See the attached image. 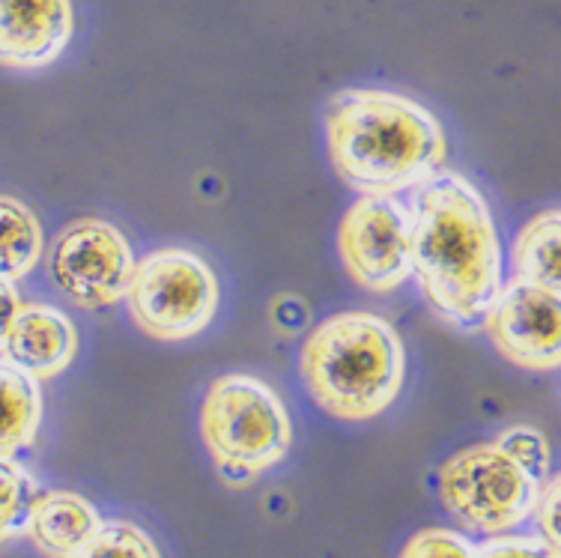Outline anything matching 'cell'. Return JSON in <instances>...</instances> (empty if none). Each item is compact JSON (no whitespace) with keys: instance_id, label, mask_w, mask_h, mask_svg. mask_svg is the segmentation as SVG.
<instances>
[{"instance_id":"6da1fadb","label":"cell","mask_w":561,"mask_h":558,"mask_svg":"<svg viewBox=\"0 0 561 558\" xmlns=\"http://www.w3.org/2000/svg\"><path fill=\"white\" fill-rule=\"evenodd\" d=\"M407 209L419 291L439 320L472 332L502 287V246L484 197L460 173L439 171Z\"/></svg>"},{"instance_id":"7a4b0ae2","label":"cell","mask_w":561,"mask_h":558,"mask_svg":"<svg viewBox=\"0 0 561 558\" xmlns=\"http://www.w3.org/2000/svg\"><path fill=\"white\" fill-rule=\"evenodd\" d=\"M325 147L337 180L362 197H398L443 171L439 119L389 90H346L325 111Z\"/></svg>"},{"instance_id":"3957f363","label":"cell","mask_w":561,"mask_h":558,"mask_svg":"<svg viewBox=\"0 0 561 558\" xmlns=\"http://www.w3.org/2000/svg\"><path fill=\"white\" fill-rule=\"evenodd\" d=\"M299 374L323 412L341 421H367L398 400L407 353L389 320L344 311L313 326L305 338Z\"/></svg>"},{"instance_id":"277c9868","label":"cell","mask_w":561,"mask_h":558,"mask_svg":"<svg viewBox=\"0 0 561 558\" xmlns=\"http://www.w3.org/2000/svg\"><path fill=\"white\" fill-rule=\"evenodd\" d=\"M201 436L227 481H251L287 457L293 424L280 398L263 379L230 374L206 391L201 403Z\"/></svg>"},{"instance_id":"5b68a950","label":"cell","mask_w":561,"mask_h":558,"mask_svg":"<svg viewBox=\"0 0 561 558\" xmlns=\"http://www.w3.org/2000/svg\"><path fill=\"white\" fill-rule=\"evenodd\" d=\"M123 301L144 334L156 341H188L216 317L218 278L188 248H156L135 260Z\"/></svg>"},{"instance_id":"8992f818","label":"cell","mask_w":561,"mask_h":558,"mask_svg":"<svg viewBox=\"0 0 561 558\" xmlns=\"http://www.w3.org/2000/svg\"><path fill=\"white\" fill-rule=\"evenodd\" d=\"M543 481L531 478L496 442L469 445L443 463L439 499L445 511L476 535H502L526 523Z\"/></svg>"},{"instance_id":"52a82bcc","label":"cell","mask_w":561,"mask_h":558,"mask_svg":"<svg viewBox=\"0 0 561 558\" xmlns=\"http://www.w3.org/2000/svg\"><path fill=\"white\" fill-rule=\"evenodd\" d=\"M135 254L129 239L102 218H78L48 248V278L66 299L99 311L126 296Z\"/></svg>"},{"instance_id":"ba28073f","label":"cell","mask_w":561,"mask_h":558,"mask_svg":"<svg viewBox=\"0 0 561 558\" xmlns=\"http://www.w3.org/2000/svg\"><path fill=\"white\" fill-rule=\"evenodd\" d=\"M346 275L370 293L398 291L412 275L410 209L394 197H362L337 227Z\"/></svg>"},{"instance_id":"9c48e42d","label":"cell","mask_w":561,"mask_h":558,"mask_svg":"<svg viewBox=\"0 0 561 558\" xmlns=\"http://www.w3.org/2000/svg\"><path fill=\"white\" fill-rule=\"evenodd\" d=\"M490 344L505 362L550 374L561 362V291L514 278L502 281L481 317Z\"/></svg>"},{"instance_id":"30bf717a","label":"cell","mask_w":561,"mask_h":558,"mask_svg":"<svg viewBox=\"0 0 561 558\" xmlns=\"http://www.w3.org/2000/svg\"><path fill=\"white\" fill-rule=\"evenodd\" d=\"M76 33L72 0H0V66L45 69Z\"/></svg>"},{"instance_id":"8fae6325","label":"cell","mask_w":561,"mask_h":558,"mask_svg":"<svg viewBox=\"0 0 561 558\" xmlns=\"http://www.w3.org/2000/svg\"><path fill=\"white\" fill-rule=\"evenodd\" d=\"M3 358L22 367L24 374L36 376L39 383L64 374L78 353V329L55 305H24L15 314L7 341Z\"/></svg>"},{"instance_id":"7c38bea8","label":"cell","mask_w":561,"mask_h":558,"mask_svg":"<svg viewBox=\"0 0 561 558\" xmlns=\"http://www.w3.org/2000/svg\"><path fill=\"white\" fill-rule=\"evenodd\" d=\"M102 526V516L84 496L69 490H48L33 499L24 535L45 558H76Z\"/></svg>"},{"instance_id":"4fadbf2b","label":"cell","mask_w":561,"mask_h":558,"mask_svg":"<svg viewBox=\"0 0 561 558\" xmlns=\"http://www.w3.org/2000/svg\"><path fill=\"white\" fill-rule=\"evenodd\" d=\"M43 424V386L0 358V457H15L36 442Z\"/></svg>"},{"instance_id":"5bb4252c","label":"cell","mask_w":561,"mask_h":558,"mask_svg":"<svg viewBox=\"0 0 561 558\" xmlns=\"http://www.w3.org/2000/svg\"><path fill=\"white\" fill-rule=\"evenodd\" d=\"M45 254L43 225L31 206L0 194V278L22 281Z\"/></svg>"},{"instance_id":"9a60e30c","label":"cell","mask_w":561,"mask_h":558,"mask_svg":"<svg viewBox=\"0 0 561 558\" xmlns=\"http://www.w3.org/2000/svg\"><path fill=\"white\" fill-rule=\"evenodd\" d=\"M561 215L559 209H547L523 227L511 248L514 275L550 291H561Z\"/></svg>"},{"instance_id":"2e32d148","label":"cell","mask_w":561,"mask_h":558,"mask_svg":"<svg viewBox=\"0 0 561 558\" xmlns=\"http://www.w3.org/2000/svg\"><path fill=\"white\" fill-rule=\"evenodd\" d=\"M43 493L33 475L15 457H0V544L24 535L33 499Z\"/></svg>"},{"instance_id":"e0dca14e","label":"cell","mask_w":561,"mask_h":558,"mask_svg":"<svg viewBox=\"0 0 561 558\" xmlns=\"http://www.w3.org/2000/svg\"><path fill=\"white\" fill-rule=\"evenodd\" d=\"M76 558H162L152 537L126 520H111L96 528V535L78 549Z\"/></svg>"},{"instance_id":"ac0fdd59","label":"cell","mask_w":561,"mask_h":558,"mask_svg":"<svg viewBox=\"0 0 561 558\" xmlns=\"http://www.w3.org/2000/svg\"><path fill=\"white\" fill-rule=\"evenodd\" d=\"M496 445L505 454H511L514 460L538 481H547L550 478L552 454L547 436L535 428H507L502 436L496 440Z\"/></svg>"},{"instance_id":"d6986e66","label":"cell","mask_w":561,"mask_h":558,"mask_svg":"<svg viewBox=\"0 0 561 558\" xmlns=\"http://www.w3.org/2000/svg\"><path fill=\"white\" fill-rule=\"evenodd\" d=\"M400 558H476V544L451 528H421L400 549Z\"/></svg>"},{"instance_id":"ffe728a7","label":"cell","mask_w":561,"mask_h":558,"mask_svg":"<svg viewBox=\"0 0 561 558\" xmlns=\"http://www.w3.org/2000/svg\"><path fill=\"white\" fill-rule=\"evenodd\" d=\"M531 516L538 520L540 537L550 544L556 553H561V481L559 475H550L543 487H540L538 505L531 511Z\"/></svg>"},{"instance_id":"44dd1931","label":"cell","mask_w":561,"mask_h":558,"mask_svg":"<svg viewBox=\"0 0 561 558\" xmlns=\"http://www.w3.org/2000/svg\"><path fill=\"white\" fill-rule=\"evenodd\" d=\"M476 558H561L543 537H490L476 547Z\"/></svg>"},{"instance_id":"7402d4cb","label":"cell","mask_w":561,"mask_h":558,"mask_svg":"<svg viewBox=\"0 0 561 558\" xmlns=\"http://www.w3.org/2000/svg\"><path fill=\"white\" fill-rule=\"evenodd\" d=\"M22 308V296H19V287L12 281L0 278V350H3V341H7V332H10L15 314Z\"/></svg>"}]
</instances>
